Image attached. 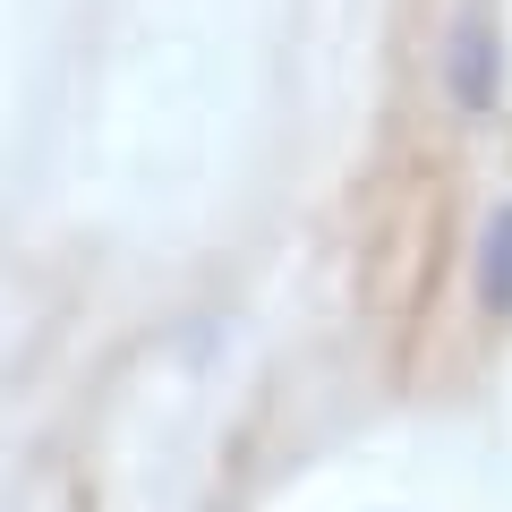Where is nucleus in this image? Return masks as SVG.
Masks as SVG:
<instances>
[{
	"instance_id": "obj_2",
	"label": "nucleus",
	"mask_w": 512,
	"mask_h": 512,
	"mask_svg": "<svg viewBox=\"0 0 512 512\" xmlns=\"http://www.w3.org/2000/svg\"><path fill=\"white\" fill-rule=\"evenodd\" d=\"M470 299L487 325H512V197H495L478 214V239H470Z\"/></svg>"
},
{
	"instance_id": "obj_1",
	"label": "nucleus",
	"mask_w": 512,
	"mask_h": 512,
	"mask_svg": "<svg viewBox=\"0 0 512 512\" xmlns=\"http://www.w3.org/2000/svg\"><path fill=\"white\" fill-rule=\"evenodd\" d=\"M436 86L461 120H495L512 94V52H504V18L495 0H470L453 26H444V52H436Z\"/></svg>"
}]
</instances>
